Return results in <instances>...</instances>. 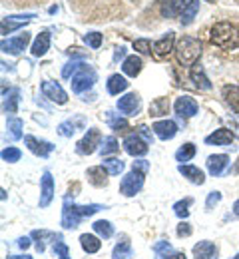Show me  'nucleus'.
Returning <instances> with one entry per match:
<instances>
[{
    "mask_svg": "<svg viewBox=\"0 0 239 259\" xmlns=\"http://www.w3.org/2000/svg\"><path fill=\"white\" fill-rule=\"evenodd\" d=\"M100 209H106L98 203H90V205H76L74 201L70 203V197L64 199V209H62V226L66 229H74L78 227L82 218H88V215H94L98 213Z\"/></svg>",
    "mask_w": 239,
    "mask_h": 259,
    "instance_id": "f03ea898",
    "label": "nucleus"
},
{
    "mask_svg": "<svg viewBox=\"0 0 239 259\" xmlns=\"http://www.w3.org/2000/svg\"><path fill=\"white\" fill-rule=\"evenodd\" d=\"M162 259H185V253H179V251H168L166 255H162Z\"/></svg>",
    "mask_w": 239,
    "mask_h": 259,
    "instance_id": "864d4df0",
    "label": "nucleus"
},
{
    "mask_svg": "<svg viewBox=\"0 0 239 259\" xmlns=\"http://www.w3.org/2000/svg\"><path fill=\"white\" fill-rule=\"evenodd\" d=\"M137 134H139L148 144H152V132L146 128V126H139V128H137Z\"/></svg>",
    "mask_w": 239,
    "mask_h": 259,
    "instance_id": "3c124183",
    "label": "nucleus"
},
{
    "mask_svg": "<svg viewBox=\"0 0 239 259\" xmlns=\"http://www.w3.org/2000/svg\"><path fill=\"white\" fill-rule=\"evenodd\" d=\"M8 259H32L30 255H10Z\"/></svg>",
    "mask_w": 239,
    "mask_h": 259,
    "instance_id": "4d7b16f0",
    "label": "nucleus"
},
{
    "mask_svg": "<svg viewBox=\"0 0 239 259\" xmlns=\"http://www.w3.org/2000/svg\"><path fill=\"white\" fill-rule=\"evenodd\" d=\"M139 96L137 94H126L124 98L118 100V110L126 116H134L137 110H139Z\"/></svg>",
    "mask_w": 239,
    "mask_h": 259,
    "instance_id": "2eb2a0df",
    "label": "nucleus"
},
{
    "mask_svg": "<svg viewBox=\"0 0 239 259\" xmlns=\"http://www.w3.org/2000/svg\"><path fill=\"white\" fill-rule=\"evenodd\" d=\"M189 78H192V82L196 84V88H200V90H211V82H209V78L204 74V68L200 64H196L192 68Z\"/></svg>",
    "mask_w": 239,
    "mask_h": 259,
    "instance_id": "4be33fe9",
    "label": "nucleus"
},
{
    "mask_svg": "<svg viewBox=\"0 0 239 259\" xmlns=\"http://www.w3.org/2000/svg\"><path fill=\"white\" fill-rule=\"evenodd\" d=\"M154 251L162 257V255H166L168 251H171V245L168 243V241H160V243H156V245H154Z\"/></svg>",
    "mask_w": 239,
    "mask_h": 259,
    "instance_id": "09e8293b",
    "label": "nucleus"
},
{
    "mask_svg": "<svg viewBox=\"0 0 239 259\" xmlns=\"http://www.w3.org/2000/svg\"><path fill=\"white\" fill-rule=\"evenodd\" d=\"M84 126H86V120H84L82 116H74V118H70V120L62 122V124L58 126V134L64 136V138H70V136L76 134V130H82Z\"/></svg>",
    "mask_w": 239,
    "mask_h": 259,
    "instance_id": "a211bd4d",
    "label": "nucleus"
},
{
    "mask_svg": "<svg viewBox=\"0 0 239 259\" xmlns=\"http://www.w3.org/2000/svg\"><path fill=\"white\" fill-rule=\"evenodd\" d=\"M132 167H134V169H139V171H144V174H148V169H150V163L146 162V160H139V162L132 163Z\"/></svg>",
    "mask_w": 239,
    "mask_h": 259,
    "instance_id": "603ef678",
    "label": "nucleus"
},
{
    "mask_svg": "<svg viewBox=\"0 0 239 259\" xmlns=\"http://www.w3.org/2000/svg\"><path fill=\"white\" fill-rule=\"evenodd\" d=\"M30 18H34L32 14H26V16H10V18H4L2 20V34H10L12 30H16V28H20V26H24Z\"/></svg>",
    "mask_w": 239,
    "mask_h": 259,
    "instance_id": "412c9836",
    "label": "nucleus"
},
{
    "mask_svg": "<svg viewBox=\"0 0 239 259\" xmlns=\"http://www.w3.org/2000/svg\"><path fill=\"white\" fill-rule=\"evenodd\" d=\"M98 146H102V134H100V130L92 128V130H88L86 136L78 142L76 150H78V154H82V156H90V154H94V152L98 150Z\"/></svg>",
    "mask_w": 239,
    "mask_h": 259,
    "instance_id": "423d86ee",
    "label": "nucleus"
},
{
    "mask_svg": "<svg viewBox=\"0 0 239 259\" xmlns=\"http://www.w3.org/2000/svg\"><path fill=\"white\" fill-rule=\"evenodd\" d=\"M20 156H22V154H20L18 148H6V150H2V160H4V162H10V163L18 162Z\"/></svg>",
    "mask_w": 239,
    "mask_h": 259,
    "instance_id": "79ce46f5",
    "label": "nucleus"
},
{
    "mask_svg": "<svg viewBox=\"0 0 239 259\" xmlns=\"http://www.w3.org/2000/svg\"><path fill=\"white\" fill-rule=\"evenodd\" d=\"M24 144L28 146V150H30L32 154L40 156V158H46V156H50V154L54 152V146H52L50 142L36 140L34 136H24Z\"/></svg>",
    "mask_w": 239,
    "mask_h": 259,
    "instance_id": "9b49d317",
    "label": "nucleus"
},
{
    "mask_svg": "<svg viewBox=\"0 0 239 259\" xmlns=\"http://www.w3.org/2000/svg\"><path fill=\"white\" fill-rule=\"evenodd\" d=\"M54 197V180L50 171L42 174V190H40V207H48Z\"/></svg>",
    "mask_w": 239,
    "mask_h": 259,
    "instance_id": "ddd939ff",
    "label": "nucleus"
},
{
    "mask_svg": "<svg viewBox=\"0 0 239 259\" xmlns=\"http://www.w3.org/2000/svg\"><path fill=\"white\" fill-rule=\"evenodd\" d=\"M62 239V237H60ZM54 241V251H56V255H60V259H70V251H68V245L66 243H62V241Z\"/></svg>",
    "mask_w": 239,
    "mask_h": 259,
    "instance_id": "49530a36",
    "label": "nucleus"
},
{
    "mask_svg": "<svg viewBox=\"0 0 239 259\" xmlns=\"http://www.w3.org/2000/svg\"><path fill=\"white\" fill-rule=\"evenodd\" d=\"M231 171H233V174H239V158H237V163L231 167Z\"/></svg>",
    "mask_w": 239,
    "mask_h": 259,
    "instance_id": "bf43d9fd",
    "label": "nucleus"
},
{
    "mask_svg": "<svg viewBox=\"0 0 239 259\" xmlns=\"http://www.w3.org/2000/svg\"><path fill=\"white\" fill-rule=\"evenodd\" d=\"M128 84H130V82H128L124 76H120V74H114V76H110V78H108V92L116 96V94L124 92V90L128 88Z\"/></svg>",
    "mask_w": 239,
    "mask_h": 259,
    "instance_id": "393cba45",
    "label": "nucleus"
},
{
    "mask_svg": "<svg viewBox=\"0 0 239 259\" xmlns=\"http://www.w3.org/2000/svg\"><path fill=\"white\" fill-rule=\"evenodd\" d=\"M194 257L196 259H219V251H217L215 243H211V241H200L198 245H194Z\"/></svg>",
    "mask_w": 239,
    "mask_h": 259,
    "instance_id": "dca6fc26",
    "label": "nucleus"
},
{
    "mask_svg": "<svg viewBox=\"0 0 239 259\" xmlns=\"http://www.w3.org/2000/svg\"><path fill=\"white\" fill-rule=\"evenodd\" d=\"M102 165L108 169L110 176H120V171L124 169V162L118 160V158H108V160H104Z\"/></svg>",
    "mask_w": 239,
    "mask_h": 259,
    "instance_id": "c9c22d12",
    "label": "nucleus"
},
{
    "mask_svg": "<svg viewBox=\"0 0 239 259\" xmlns=\"http://www.w3.org/2000/svg\"><path fill=\"white\" fill-rule=\"evenodd\" d=\"M221 199V194L219 192H211L207 195V201H205V209H213V205H217Z\"/></svg>",
    "mask_w": 239,
    "mask_h": 259,
    "instance_id": "de8ad7c7",
    "label": "nucleus"
},
{
    "mask_svg": "<svg viewBox=\"0 0 239 259\" xmlns=\"http://www.w3.org/2000/svg\"><path fill=\"white\" fill-rule=\"evenodd\" d=\"M177 235H179V237H187V235H192V227H189V224L181 222V224L177 226Z\"/></svg>",
    "mask_w": 239,
    "mask_h": 259,
    "instance_id": "8fccbe9b",
    "label": "nucleus"
},
{
    "mask_svg": "<svg viewBox=\"0 0 239 259\" xmlns=\"http://www.w3.org/2000/svg\"><path fill=\"white\" fill-rule=\"evenodd\" d=\"M92 227H94V231H96L100 237H104V239H108V237H112V235H114V227H112L110 222H106V220L96 222Z\"/></svg>",
    "mask_w": 239,
    "mask_h": 259,
    "instance_id": "f704fd0d",
    "label": "nucleus"
},
{
    "mask_svg": "<svg viewBox=\"0 0 239 259\" xmlns=\"http://www.w3.org/2000/svg\"><path fill=\"white\" fill-rule=\"evenodd\" d=\"M118 148H120V146H118V140H116L114 136H108V138L104 140L100 152H102V156H110V154H116Z\"/></svg>",
    "mask_w": 239,
    "mask_h": 259,
    "instance_id": "e433bc0d",
    "label": "nucleus"
},
{
    "mask_svg": "<svg viewBox=\"0 0 239 259\" xmlns=\"http://www.w3.org/2000/svg\"><path fill=\"white\" fill-rule=\"evenodd\" d=\"M141 58L139 56H128L126 60H124V64H122V70H124V74L126 76H132V78H136L137 74L141 72Z\"/></svg>",
    "mask_w": 239,
    "mask_h": 259,
    "instance_id": "b1692460",
    "label": "nucleus"
},
{
    "mask_svg": "<svg viewBox=\"0 0 239 259\" xmlns=\"http://www.w3.org/2000/svg\"><path fill=\"white\" fill-rule=\"evenodd\" d=\"M108 122H110V126L114 130H126L128 128V122L124 120V118H116L112 112H108Z\"/></svg>",
    "mask_w": 239,
    "mask_h": 259,
    "instance_id": "a18cd8bd",
    "label": "nucleus"
},
{
    "mask_svg": "<svg viewBox=\"0 0 239 259\" xmlns=\"http://www.w3.org/2000/svg\"><path fill=\"white\" fill-rule=\"evenodd\" d=\"M231 142H233V134L225 128L215 130L211 136L205 138V144H215V146H229Z\"/></svg>",
    "mask_w": 239,
    "mask_h": 259,
    "instance_id": "aec40b11",
    "label": "nucleus"
},
{
    "mask_svg": "<svg viewBox=\"0 0 239 259\" xmlns=\"http://www.w3.org/2000/svg\"><path fill=\"white\" fill-rule=\"evenodd\" d=\"M196 156V146L194 144H183L177 152H175V160L177 162H189Z\"/></svg>",
    "mask_w": 239,
    "mask_h": 259,
    "instance_id": "2f4dec72",
    "label": "nucleus"
},
{
    "mask_svg": "<svg viewBox=\"0 0 239 259\" xmlns=\"http://www.w3.org/2000/svg\"><path fill=\"white\" fill-rule=\"evenodd\" d=\"M192 205V197H187V199H183V201H177L175 205H173V211H175V215L177 218H181V220H185L187 215H189V207Z\"/></svg>",
    "mask_w": 239,
    "mask_h": 259,
    "instance_id": "4c0bfd02",
    "label": "nucleus"
},
{
    "mask_svg": "<svg viewBox=\"0 0 239 259\" xmlns=\"http://www.w3.org/2000/svg\"><path fill=\"white\" fill-rule=\"evenodd\" d=\"M173 44H175V34L168 32L164 38H160V40L154 44V56H156V58H166L171 50H175Z\"/></svg>",
    "mask_w": 239,
    "mask_h": 259,
    "instance_id": "4468645a",
    "label": "nucleus"
},
{
    "mask_svg": "<svg viewBox=\"0 0 239 259\" xmlns=\"http://www.w3.org/2000/svg\"><path fill=\"white\" fill-rule=\"evenodd\" d=\"M84 42L90 46V48H100L102 46V34L98 32H90L84 36Z\"/></svg>",
    "mask_w": 239,
    "mask_h": 259,
    "instance_id": "37998d69",
    "label": "nucleus"
},
{
    "mask_svg": "<svg viewBox=\"0 0 239 259\" xmlns=\"http://www.w3.org/2000/svg\"><path fill=\"white\" fill-rule=\"evenodd\" d=\"M198 8H200V0H194L185 10H183V14L179 16V22L183 24V26H187V24H192V20H194V16L198 14Z\"/></svg>",
    "mask_w": 239,
    "mask_h": 259,
    "instance_id": "473e14b6",
    "label": "nucleus"
},
{
    "mask_svg": "<svg viewBox=\"0 0 239 259\" xmlns=\"http://www.w3.org/2000/svg\"><path fill=\"white\" fill-rule=\"evenodd\" d=\"M86 176H88V180H90V182H92L94 186H98V188H100V186H106V184H108V180H106V176H108V169H106L104 165H96V167H90Z\"/></svg>",
    "mask_w": 239,
    "mask_h": 259,
    "instance_id": "cd10ccee",
    "label": "nucleus"
},
{
    "mask_svg": "<svg viewBox=\"0 0 239 259\" xmlns=\"http://www.w3.org/2000/svg\"><path fill=\"white\" fill-rule=\"evenodd\" d=\"M152 130L156 132V136L160 140H171L177 134V124L173 120H162V122H156Z\"/></svg>",
    "mask_w": 239,
    "mask_h": 259,
    "instance_id": "f3484780",
    "label": "nucleus"
},
{
    "mask_svg": "<svg viewBox=\"0 0 239 259\" xmlns=\"http://www.w3.org/2000/svg\"><path fill=\"white\" fill-rule=\"evenodd\" d=\"M42 94L48 98V100H52V102H56V104H66V92L62 90V86L60 84H56V82H52V80H46V82H42Z\"/></svg>",
    "mask_w": 239,
    "mask_h": 259,
    "instance_id": "9d476101",
    "label": "nucleus"
},
{
    "mask_svg": "<svg viewBox=\"0 0 239 259\" xmlns=\"http://www.w3.org/2000/svg\"><path fill=\"white\" fill-rule=\"evenodd\" d=\"M30 42V34H18L14 38H8V40H2V52H8V54H20Z\"/></svg>",
    "mask_w": 239,
    "mask_h": 259,
    "instance_id": "6e6552de",
    "label": "nucleus"
},
{
    "mask_svg": "<svg viewBox=\"0 0 239 259\" xmlns=\"http://www.w3.org/2000/svg\"><path fill=\"white\" fill-rule=\"evenodd\" d=\"M84 66V62H78V60H72V62H68V64L64 66V70H62V76L64 78H72L80 68Z\"/></svg>",
    "mask_w": 239,
    "mask_h": 259,
    "instance_id": "c03bdc74",
    "label": "nucleus"
},
{
    "mask_svg": "<svg viewBox=\"0 0 239 259\" xmlns=\"http://www.w3.org/2000/svg\"><path fill=\"white\" fill-rule=\"evenodd\" d=\"M175 56H177V62L185 68L196 66L202 56V42L194 36H183L175 46Z\"/></svg>",
    "mask_w": 239,
    "mask_h": 259,
    "instance_id": "7ed1b4c3",
    "label": "nucleus"
},
{
    "mask_svg": "<svg viewBox=\"0 0 239 259\" xmlns=\"http://www.w3.org/2000/svg\"><path fill=\"white\" fill-rule=\"evenodd\" d=\"M209 42L219 50H235L239 46V28L231 22H217L209 30Z\"/></svg>",
    "mask_w": 239,
    "mask_h": 259,
    "instance_id": "f257e3e1",
    "label": "nucleus"
},
{
    "mask_svg": "<svg viewBox=\"0 0 239 259\" xmlns=\"http://www.w3.org/2000/svg\"><path fill=\"white\" fill-rule=\"evenodd\" d=\"M48 48H50V32H40L36 36L34 44H32V54L34 56H44Z\"/></svg>",
    "mask_w": 239,
    "mask_h": 259,
    "instance_id": "bb28decb",
    "label": "nucleus"
},
{
    "mask_svg": "<svg viewBox=\"0 0 239 259\" xmlns=\"http://www.w3.org/2000/svg\"><path fill=\"white\" fill-rule=\"evenodd\" d=\"M144 178H146L144 171H139V169H134V167H132V171L126 174L124 180H122V184H120V194L128 195V197L136 195L137 192L144 188Z\"/></svg>",
    "mask_w": 239,
    "mask_h": 259,
    "instance_id": "39448f33",
    "label": "nucleus"
},
{
    "mask_svg": "<svg viewBox=\"0 0 239 259\" xmlns=\"http://www.w3.org/2000/svg\"><path fill=\"white\" fill-rule=\"evenodd\" d=\"M124 54H126V48H124V46H120V48H116V60H118V58H122Z\"/></svg>",
    "mask_w": 239,
    "mask_h": 259,
    "instance_id": "6e6d98bb",
    "label": "nucleus"
},
{
    "mask_svg": "<svg viewBox=\"0 0 239 259\" xmlns=\"http://www.w3.org/2000/svg\"><path fill=\"white\" fill-rule=\"evenodd\" d=\"M18 100H20V90L14 88V90L8 94V98L4 100V110H6L8 114H14V112L18 110Z\"/></svg>",
    "mask_w": 239,
    "mask_h": 259,
    "instance_id": "72a5a7b5",
    "label": "nucleus"
},
{
    "mask_svg": "<svg viewBox=\"0 0 239 259\" xmlns=\"http://www.w3.org/2000/svg\"><path fill=\"white\" fill-rule=\"evenodd\" d=\"M94 82H96V72L88 64H84L74 76H72V82H70V84H72V92L82 94V92L90 90V88L94 86Z\"/></svg>",
    "mask_w": 239,
    "mask_h": 259,
    "instance_id": "20e7f679",
    "label": "nucleus"
},
{
    "mask_svg": "<svg viewBox=\"0 0 239 259\" xmlns=\"http://www.w3.org/2000/svg\"><path fill=\"white\" fill-rule=\"evenodd\" d=\"M223 98L231 106V110L239 114V86H225L223 88Z\"/></svg>",
    "mask_w": 239,
    "mask_h": 259,
    "instance_id": "c756f323",
    "label": "nucleus"
},
{
    "mask_svg": "<svg viewBox=\"0 0 239 259\" xmlns=\"http://www.w3.org/2000/svg\"><path fill=\"white\" fill-rule=\"evenodd\" d=\"M150 144L139 136V134H130V136H126V140H124V150L130 154V156H146L148 154V148Z\"/></svg>",
    "mask_w": 239,
    "mask_h": 259,
    "instance_id": "0eeeda50",
    "label": "nucleus"
},
{
    "mask_svg": "<svg viewBox=\"0 0 239 259\" xmlns=\"http://www.w3.org/2000/svg\"><path fill=\"white\" fill-rule=\"evenodd\" d=\"M227 163H229V158H227L225 154L209 156V158H207V169H209L211 176H221L223 169L227 167Z\"/></svg>",
    "mask_w": 239,
    "mask_h": 259,
    "instance_id": "6ab92c4d",
    "label": "nucleus"
},
{
    "mask_svg": "<svg viewBox=\"0 0 239 259\" xmlns=\"http://www.w3.org/2000/svg\"><path fill=\"white\" fill-rule=\"evenodd\" d=\"M114 259H130L132 257V243L128 239H122L116 247H114V253H112Z\"/></svg>",
    "mask_w": 239,
    "mask_h": 259,
    "instance_id": "7c9ffc66",
    "label": "nucleus"
},
{
    "mask_svg": "<svg viewBox=\"0 0 239 259\" xmlns=\"http://www.w3.org/2000/svg\"><path fill=\"white\" fill-rule=\"evenodd\" d=\"M233 259H239V253H237V255H235V257H233Z\"/></svg>",
    "mask_w": 239,
    "mask_h": 259,
    "instance_id": "052dcab7",
    "label": "nucleus"
},
{
    "mask_svg": "<svg viewBox=\"0 0 239 259\" xmlns=\"http://www.w3.org/2000/svg\"><path fill=\"white\" fill-rule=\"evenodd\" d=\"M233 213H235V215H239V199L233 203Z\"/></svg>",
    "mask_w": 239,
    "mask_h": 259,
    "instance_id": "13d9d810",
    "label": "nucleus"
},
{
    "mask_svg": "<svg viewBox=\"0 0 239 259\" xmlns=\"http://www.w3.org/2000/svg\"><path fill=\"white\" fill-rule=\"evenodd\" d=\"M168 112H170V100H168V98H158V100H154L152 106H150V116H154V118L166 116Z\"/></svg>",
    "mask_w": 239,
    "mask_h": 259,
    "instance_id": "c85d7f7f",
    "label": "nucleus"
},
{
    "mask_svg": "<svg viewBox=\"0 0 239 259\" xmlns=\"http://www.w3.org/2000/svg\"><path fill=\"white\" fill-rule=\"evenodd\" d=\"M80 245H82V249H84L86 253H96V251H100V247H102V241H100L96 235L84 233V235L80 237Z\"/></svg>",
    "mask_w": 239,
    "mask_h": 259,
    "instance_id": "a878e982",
    "label": "nucleus"
},
{
    "mask_svg": "<svg viewBox=\"0 0 239 259\" xmlns=\"http://www.w3.org/2000/svg\"><path fill=\"white\" fill-rule=\"evenodd\" d=\"M50 235H52L50 231H32V237L36 239V249H38L40 253H44V249H46L44 237H50Z\"/></svg>",
    "mask_w": 239,
    "mask_h": 259,
    "instance_id": "a19ab883",
    "label": "nucleus"
},
{
    "mask_svg": "<svg viewBox=\"0 0 239 259\" xmlns=\"http://www.w3.org/2000/svg\"><path fill=\"white\" fill-rule=\"evenodd\" d=\"M177 169H179V174H181L183 178H187L189 182H194V184H198V186H202L205 182L204 171H202L200 167H196V165H183V163H181Z\"/></svg>",
    "mask_w": 239,
    "mask_h": 259,
    "instance_id": "5701e85b",
    "label": "nucleus"
},
{
    "mask_svg": "<svg viewBox=\"0 0 239 259\" xmlns=\"http://www.w3.org/2000/svg\"><path fill=\"white\" fill-rule=\"evenodd\" d=\"M173 110H175V114L179 118H192V116L198 114V102L189 96H181L175 100Z\"/></svg>",
    "mask_w": 239,
    "mask_h": 259,
    "instance_id": "1a4fd4ad",
    "label": "nucleus"
},
{
    "mask_svg": "<svg viewBox=\"0 0 239 259\" xmlns=\"http://www.w3.org/2000/svg\"><path fill=\"white\" fill-rule=\"evenodd\" d=\"M22 120H18V118H10L8 120V130H10V136L14 138V140H20L22 138Z\"/></svg>",
    "mask_w": 239,
    "mask_h": 259,
    "instance_id": "58836bf2",
    "label": "nucleus"
},
{
    "mask_svg": "<svg viewBox=\"0 0 239 259\" xmlns=\"http://www.w3.org/2000/svg\"><path fill=\"white\" fill-rule=\"evenodd\" d=\"M134 50L141 52V54H152L154 52V46L148 38H139V40H134Z\"/></svg>",
    "mask_w": 239,
    "mask_h": 259,
    "instance_id": "ea45409f",
    "label": "nucleus"
},
{
    "mask_svg": "<svg viewBox=\"0 0 239 259\" xmlns=\"http://www.w3.org/2000/svg\"><path fill=\"white\" fill-rule=\"evenodd\" d=\"M194 0H164L162 2V14L166 18H175V16H181L183 10L192 4Z\"/></svg>",
    "mask_w": 239,
    "mask_h": 259,
    "instance_id": "f8f14e48",
    "label": "nucleus"
},
{
    "mask_svg": "<svg viewBox=\"0 0 239 259\" xmlns=\"http://www.w3.org/2000/svg\"><path fill=\"white\" fill-rule=\"evenodd\" d=\"M28 245H30V239H28V237H20V239H18V247H20V249H26Z\"/></svg>",
    "mask_w": 239,
    "mask_h": 259,
    "instance_id": "5fc2aeb1",
    "label": "nucleus"
}]
</instances>
